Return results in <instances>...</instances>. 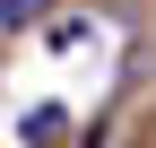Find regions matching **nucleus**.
I'll return each mask as SVG.
<instances>
[{
    "instance_id": "1",
    "label": "nucleus",
    "mask_w": 156,
    "mask_h": 148,
    "mask_svg": "<svg viewBox=\"0 0 156 148\" xmlns=\"http://www.w3.org/2000/svg\"><path fill=\"white\" fill-rule=\"evenodd\" d=\"M26 17H44V0H0V26H26Z\"/></svg>"
}]
</instances>
